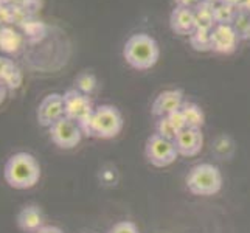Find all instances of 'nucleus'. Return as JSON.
I'll return each mask as SVG.
<instances>
[{
	"mask_svg": "<svg viewBox=\"0 0 250 233\" xmlns=\"http://www.w3.org/2000/svg\"><path fill=\"white\" fill-rule=\"evenodd\" d=\"M107 233H140L137 224L132 221H120L117 224H114Z\"/></svg>",
	"mask_w": 250,
	"mask_h": 233,
	"instance_id": "nucleus-22",
	"label": "nucleus"
},
{
	"mask_svg": "<svg viewBox=\"0 0 250 233\" xmlns=\"http://www.w3.org/2000/svg\"><path fill=\"white\" fill-rule=\"evenodd\" d=\"M65 117L64 97L61 93H50L41 101L38 107V123L42 127H50L58 120Z\"/></svg>",
	"mask_w": 250,
	"mask_h": 233,
	"instance_id": "nucleus-9",
	"label": "nucleus"
},
{
	"mask_svg": "<svg viewBox=\"0 0 250 233\" xmlns=\"http://www.w3.org/2000/svg\"><path fill=\"white\" fill-rule=\"evenodd\" d=\"M184 92L179 89H171L165 90L157 95V98L154 100L151 114L154 117H167L172 112H176L179 109H182L184 106Z\"/></svg>",
	"mask_w": 250,
	"mask_h": 233,
	"instance_id": "nucleus-12",
	"label": "nucleus"
},
{
	"mask_svg": "<svg viewBox=\"0 0 250 233\" xmlns=\"http://www.w3.org/2000/svg\"><path fill=\"white\" fill-rule=\"evenodd\" d=\"M182 114L185 117L187 127H194L201 129L205 123V114L204 110L196 105V103H184L182 106Z\"/></svg>",
	"mask_w": 250,
	"mask_h": 233,
	"instance_id": "nucleus-16",
	"label": "nucleus"
},
{
	"mask_svg": "<svg viewBox=\"0 0 250 233\" xmlns=\"http://www.w3.org/2000/svg\"><path fill=\"white\" fill-rule=\"evenodd\" d=\"M171 30L179 36H189L196 30V19L194 11L191 8L176 6L169 16Z\"/></svg>",
	"mask_w": 250,
	"mask_h": 233,
	"instance_id": "nucleus-14",
	"label": "nucleus"
},
{
	"mask_svg": "<svg viewBox=\"0 0 250 233\" xmlns=\"http://www.w3.org/2000/svg\"><path fill=\"white\" fill-rule=\"evenodd\" d=\"M64 97V106H65V117L73 120L81 127L83 135L90 137V123L92 115L95 112L93 101L89 95H84L76 89L65 90Z\"/></svg>",
	"mask_w": 250,
	"mask_h": 233,
	"instance_id": "nucleus-5",
	"label": "nucleus"
},
{
	"mask_svg": "<svg viewBox=\"0 0 250 233\" xmlns=\"http://www.w3.org/2000/svg\"><path fill=\"white\" fill-rule=\"evenodd\" d=\"M193 11H194V19H196V28L213 30V27L216 25V22H214V6L213 5L201 2Z\"/></svg>",
	"mask_w": 250,
	"mask_h": 233,
	"instance_id": "nucleus-15",
	"label": "nucleus"
},
{
	"mask_svg": "<svg viewBox=\"0 0 250 233\" xmlns=\"http://www.w3.org/2000/svg\"><path fill=\"white\" fill-rule=\"evenodd\" d=\"M210 33L211 30H202V28H196L191 34H189V44L193 45L194 50L199 51H207L211 50L210 44Z\"/></svg>",
	"mask_w": 250,
	"mask_h": 233,
	"instance_id": "nucleus-20",
	"label": "nucleus"
},
{
	"mask_svg": "<svg viewBox=\"0 0 250 233\" xmlns=\"http://www.w3.org/2000/svg\"><path fill=\"white\" fill-rule=\"evenodd\" d=\"M202 2H205V3H210V5H213V6H216V5H219L222 0H202Z\"/></svg>",
	"mask_w": 250,
	"mask_h": 233,
	"instance_id": "nucleus-29",
	"label": "nucleus"
},
{
	"mask_svg": "<svg viewBox=\"0 0 250 233\" xmlns=\"http://www.w3.org/2000/svg\"><path fill=\"white\" fill-rule=\"evenodd\" d=\"M174 2H176V6H184V8H191V10H194L202 0H174Z\"/></svg>",
	"mask_w": 250,
	"mask_h": 233,
	"instance_id": "nucleus-24",
	"label": "nucleus"
},
{
	"mask_svg": "<svg viewBox=\"0 0 250 233\" xmlns=\"http://www.w3.org/2000/svg\"><path fill=\"white\" fill-rule=\"evenodd\" d=\"M8 92H10V89L6 87L5 83L0 81V106H2L3 103H5V100H6V97H8Z\"/></svg>",
	"mask_w": 250,
	"mask_h": 233,
	"instance_id": "nucleus-25",
	"label": "nucleus"
},
{
	"mask_svg": "<svg viewBox=\"0 0 250 233\" xmlns=\"http://www.w3.org/2000/svg\"><path fill=\"white\" fill-rule=\"evenodd\" d=\"M5 182L16 190L33 188L41 179V165L30 152H16L6 160L3 168Z\"/></svg>",
	"mask_w": 250,
	"mask_h": 233,
	"instance_id": "nucleus-2",
	"label": "nucleus"
},
{
	"mask_svg": "<svg viewBox=\"0 0 250 233\" xmlns=\"http://www.w3.org/2000/svg\"><path fill=\"white\" fill-rule=\"evenodd\" d=\"M156 134L163 137V139H168V140L174 142L179 131L176 129V126L171 123V120L168 117H160L156 123Z\"/></svg>",
	"mask_w": 250,
	"mask_h": 233,
	"instance_id": "nucleus-21",
	"label": "nucleus"
},
{
	"mask_svg": "<svg viewBox=\"0 0 250 233\" xmlns=\"http://www.w3.org/2000/svg\"><path fill=\"white\" fill-rule=\"evenodd\" d=\"M17 227L25 233H38L45 226V216L38 205H25L23 209L17 213Z\"/></svg>",
	"mask_w": 250,
	"mask_h": 233,
	"instance_id": "nucleus-13",
	"label": "nucleus"
},
{
	"mask_svg": "<svg viewBox=\"0 0 250 233\" xmlns=\"http://www.w3.org/2000/svg\"><path fill=\"white\" fill-rule=\"evenodd\" d=\"M169 120H171V123L176 126V129L180 132L182 129H185L187 127V122H185V117H184V114H182V110H176V112H172V114H169V115H167Z\"/></svg>",
	"mask_w": 250,
	"mask_h": 233,
	"instance_id": "nucleus-23",
	"label": "nucleus"
},
{
	"mask_svg": "<svg viewBox=\"0 0 250 233\" xmlns=\"http://www.w3.org/2000/svg\"><path fill=\"white\" fill-rule=\"evenodd\" d=\"M176 149L179 155L184 157H194L201 152L204 146V135L201 129L194 127H185L182 129L174 139Z\"/></svg>",
	"mask_w": 250,
	"mask_h": 233,
	"instance_id": "nucleus-11",
	"label": "nucleus"
},
{
	"mask_svg": "<svg viewBox=\"0 0 250 233\" xmlns=\"http://www.w3.org/2000/svg\"><path fill=\"white\" fill-rule=\"evenodd\" d=\"M123 129V117L115 106L101 105L95 107L90 123V137L97 139H114Z\"/></svg>",
	"mask_w": 250,
	"mask_h": 233,
	"instance_id": "nucleus-6",
	"label": "nucleus"
},
{
	"mask_svg": "<svg viewBox=\"0 0 250 233\" xmlns=\"http://www.w3.org/2000/svg\"><path fill=\"white\" fill-rule=\"evenodd\" d=\"M97 85H98L97 78H95L93 73H89V72L80 73L75 80V89L80 90L84 95H89V97L97 90Z\"/></svg>",
	"mask_w": 250,
	"mask_h": 233,
	"instance_id": "nucleus-19",
	"label": "nucleus"
},
{
	"mask_svg": "<svg viewBox=\"0 0 250 233\" xmlns=\"http://www.w3.org/2000/svg\"><path fill=\"white\" fill-rule=\"evenodd\" d=\"M38 233H64V232L59 227H56V226H47V224H45V226L42 227Z\"/></svg>",
	"mask_w": 250,
	"mask_h": 233,
	"instance_id": "nucleus-26",
	"label": "nucleus"
},
{
	"mask_svg": "<svg viewBox=\"0 0 250 233\" xmlns=\"http://www.w3.org/2000/svg\"><path fill=\"white\" fill-rule=\"evenodd\" d=\"M50 139L58 148L61 149H72L75 146H78L83 140V131L78 126V123H75L73 120L62 117L61 120H58L55 125H51L50 127Z\"/></svg>",
	"mask_w": 250,
	"mask_h": 233,
	"instance_id": "nucleus-8",
	"label": "nucleus"
},
{
	"mask_svg": "<svg viewBox=\"0 0 250 233\" xmlns=\"http://www.w3.org/2000/svg\"><path fill=\"white\" fill-rule=\"evenodd\" d=\"M211 51L221 55H230L238 48L239 38L231 25H214L210 33Z\"/></svg>",
	"mask_w": 250,
	"mask_h": 233,
	"instance_id": "nucleus-10",
	"label": "nucleus"
},
{
	"mask_svg": "<svg viewBox=\"0 0 250 233\" xmlns=\"http://www.w3.org/2000/svg\"><path fill=\"white\" fill-rule=\"evenodd\" d=\"M187 188L196 196H213L221 191L222 174L216 165L199 163L189 169L187 176Z\"/></svg>",
	"mask_w": 250,
	"mask_h": 233,
	"instance_id": "nucleus-4",
	"label": "nucleus"
},
{
	"mask_svg": "<svg viewBox=\"0 0 250 233\" xmlns=\"http://www.w3.org/2000/svg\"><path fill=\"white\" fill-rule=\"evenodd\" d=\"M239 10H241V11H246V13L250 14V0H241Z\"/></svg>",
	"mask_w": 250,
	"mask_h": 233,
	"instance_id": "nucleus-27",
	"label": "nucleus"
},
{
	"mask_svg": "<svg viewBox=\"0 0 250 233\" xmlns=\"http://www.w3.org/2000/svg\"><path fill=\"white\" fill-rule=\"evenodd\" d=\"M44 0H0V31L3 28H22L48 38L47 23L39 17Z\"/></svg>",
	"mask_w": 250,
	"mask_h": 233,
	"instance_id": "nucleus-1",
	"label": "nucleus"
},
{
	"mask_svg": "<svg viewBox=\"0 0 250 233\" xmlns=\"http://www.w3.org/2000/svg\"><path fill=\"white\" fill-rule=\"evenodd\" d=\"M123 56L132 68L148 70L157 64L160 58V48L157 41L152 36L146 33H137L126 41Z\"/></svg>",
	"mask_w": 250,
	"mask_h": 233,
	"instance_id": "nucleus-3",
	"label": "nucleus"
},
{
	"mask_svg": "<svg viewBox=\"0 0 250 233\" xmlns=\"http://www.w3.org/2000/svg\"><path fill=\"white\" fill-rule=\"evenodd\" d=\"M231 27L236 31L239 41H250V14L246 11H238Z\"/></svg>",
	"mask_w": 250,
	"mask_h": 233,
	"instance_id": "nucleus-18",
	"label": "nucleus"
},
{
	"mask_svg": "<svg viewBox=\"0 0 250 233\" xmlns=\"http://www.w3.org/2000/svg\"><path fill=\"white\" fill-rule=\"evenodd\" d=\"M224 3H229L231 6H236L238 10H239V5H241V0H222Z\"/></svg>",
	"mask_w": 250,
	"mask_h": 233,
	"instance_id": "nucleus-28",
	"label": "nucleus"
},
{
	"mask_svg": "<svg viewBox=\"0 0 250 233\" xmlns=\"http://www.w3.org/2000/svg\"><path fill=\"white\" fill-rule=\"evenodd\" d=\"M145 155L151 165L157 168L169 167L179 157V152L176 149V145L172 140L163 139V137L152 134L145 145Z\"/></svg>",
	"mask_w": 250,
	"mask_h": 233,
	"instance_id": "nucleus-7",
	"label": "nucleus"
},
{
	"mask_svg": "<svg viewBox=\"0 0 250 233\" xmlns=\"http://www.w3.org/2000/svg\"><path fill=\"white\" fill-rule=\"evenodd\" d=\"M238 11L239 10L236 6L221 2L219 5L214 6V22H216V25H231Z\"/></svg>",
	"mask_w": 250,
	"mask_h": 233,
	"instance_id": "nucleus-17",
	"label": "nucleus"
}]
</instances>
